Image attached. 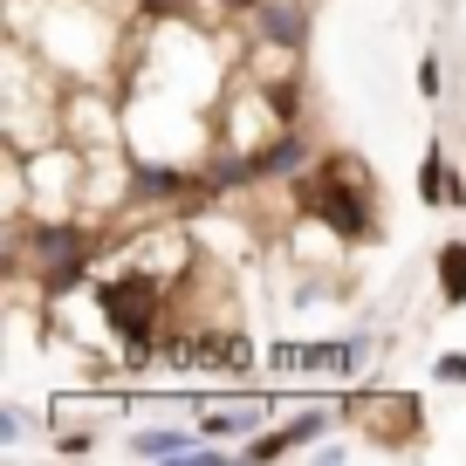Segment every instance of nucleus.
<instances>
[{
	"instance_id": "4",
	"label": "nucleus",
	"mask_w": 466,
	"mask_h": 466,
	"mask_svg": "<svg viewBox=\"0 0 466 466\" xmlns=\"http://www.w3.org/2000/svg\"><path fill=\"white\" fill-rule=\"evenodd\" d=\"M419 199L439 206V213H460V206H466V178L452 172V158H446L439 145L419 158Z\"/></svg>"
},
{
	"instance_id": "15",
	"label": "nucleus",
	"mask_w": 466,
	"mask_h": 466,
	"mask_svg": "<svg viewBox=\"0 0 466 466\" xmlns=\"http://www.w3.org/2000/svg\"><path fill=\"white\" fill-rule=\"evenodd\" d=\"M439 384H466V357H460V350H446V357H439Z\"/></svg>"
},
{
	"instance_id": "3",
	"label": "nucleus",
	"mask_w": 466,
	"mask_h": 466,
	"mask_svg": "<svg viewBox=\"0 0 466 466\" xmlns=\"http://www.w3.org/2000/svg\"><path fill=\"white\" fill-rule=\"evenodd\" d=\"M35 254H42V275L48 289H76V275H83V233L76 227H42V240H35Z\"/></svg>"
},
{
	"instance_id": "14",
	"label": "nucleus",
	"mask_w": 466,
	"mask_h": 466,
	"mask_svg": "<svg viewBox=\"0 0 466 466\" xmlns=\"http://www.w3.org/2000/svg\"><path fill=\"white\" fill-rule=\"evenodd\" d=\"M419 96L439 103V56H419Z\"/></svg>"
},
{
	"instance_id": "5",
	"label": "nucleus",
	"mask_w": 466,
	"mask_h": 466,
	"mask_svg": "<svg viewBox=\"0 0 466 466\" xmlns=\"http://www.w3.org/2000/svg\"><path fill=\"white\" fill-rule=\"evenodd\" d=\"M357 343H275V370H350Z\"/></svg>"
},
{
	"instance_id": "6",
	"label": "nucleus",
	"mask_w": 466,
	"mask_h": 466,
	"mask_svg": "<svg viewBox=\"0 0 466 466\" xmlns=\"http://www.w3.org/2000/svg\"><path fill=\"white\" fill-rule=\"evenodd\" d=\"M350 411H357V419H370V425H364L370 439H405L411 425H419V405H411V398H357Z\"/></svg>"
},
{
	"instance_id": "10",
	"label": "nucleus",
	"mask_w": 466,
	"mask_h": 466,
	"mask_svg": "<svg viewBox=\"0 0 466 466\" xmlns=\"http://www.w3.org/2000/svg\"><path fill=\"white\" fill-rule=\"evenodd\" d=\"M131 446L145 452V460H213V452H206V446H192L186 432H137Z\"/></svg>"
},
{
	"instance_id": "7",
	"label": "nucleus",
	"mask_w": 466,
	"mask_h": 466,
	"mask_svg": "<svg viewBox=\"0 0 466 466\" xmlns=\"http://www.w3.org/2000/svg\"><path fill=\"white\" fill-rule=\"evenodd\" d=\"M322 411H309V419H295L289 432H261V439H248V460H281V452H295V446H309V439L322 432Z\"/></svg>"
},
{
	"instance_id": "8",
	"label": "nucleus",
	"mask_w": 466,
	"mask_h": 466,
	"mask_svg": "<svg viewBox=\"0 0 466 466\" xmlns=\"http://www.w3.org/2000/svg\"><path fill=\"white\" fill-rule=\"evenodd\" d=\"M302 158H309L302 137L281 131V137H268V145L254 151V172H261V178H289V172H302Z\"/></svg>"
},
{
	"instance_id": "13",
	"label": "nucleus",
	"mask_w": 466,
	"mask_h": 466,
	"mask_svg": "<svg viewBox=\"0 0 466 466\" xmlns=\"http://www.w3.org/2000/svg\"><path fill=\"white\" fill-rule=\"evenodd\" d=\"M248 425H254V411H206V432H248Z\"/></svg>"
},
{
	"instance_id": "12",
	"label": "nucleus",
	"mask_w": 466,
	"mask_h": 466,
	"mask_svg": "<svg viewBox=\"0 0 466 466\" xmlns=\"http://www.w3.org/2000/svg\"><path fill=\"white\" fill-rule=\"evenodd\" d=\"M186 178L172 172V165H137V192H178Z\"/></svg>"
},
{
	"instance_id": "9",
	"label": "nucleus",
	"mask_w": 466,
	"mask_h": 466,
	"mask_svg": "<svg viewBox=\"0 0 466 466\" xmlns=\"http://www.w3.org/2000/svg\"><path fill=\"white\" fill-rule=\"evenodd\" d=\"M439 302L446 309L466 302V240H446V248H439Z\"/></svg>"
},
{
	"instance_id": "11",
	"label": "nucleus",
	"mask_w": 466,
	"mask_h": 466,
	"mask_svg": "<svg viewBox=\"0 0 466 466\" xmlns=\"http://www.w3.org/2000/svg\"><path fill=\"white\" fill-rule=\"evenodd\" d=\"M261 35L281 42V48H295V42H302V7H295V0H268V7H261Z\"/></svg>"
},
{
	"instance_id": "2",
	"label": "nucleus",
	"mask_w": 466,
	"mask_h": 466,
	"mask_svg": "<svg viewBox=\"0 0 466 466\" xmlns=\"http://www.w3.org/2000/svg\"><path fill=\"white\" fill-rule=\"evenodd\" d=\"M103 316H110L116 329L131 336V343H145V336H151V322L165 316L158 281H151V275H116V281H103Z\"/></svg>"
},
{
	"instance_id": "1",
	"label": "nucleus",
	"mask_w": 466,
	"mask_h": 466,
	"mask_svg": "<svg viewBox=\"0 0 466 466\" xmlns=\"http://www.w3.org/2000/svg\"><path fill=\"white\" fill-rule=\"evenodd\" d=\"M302 206L316 219H329L343 240H370V233H378V192H370V172L357 158H343V151H329V158L316 165Z\"/></svg>"
}]
</instances>
